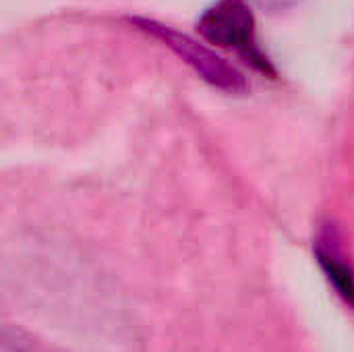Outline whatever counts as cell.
Listing matches in <instances>:
<instances>
[{"instance_id":"6da1fadb","label":"cell","mask_w":354,"mask_h":352,"mask_svg":"<svg viewBox=\"0 0 354 352\" xmlns=\"http://www.w3.org/2000/svg\"><path fill=\"white\" fill-rule=\"evenodd\" d=\"M199 33L226 50H234L243 60L263 75H276V68L261 48L255 29V17L247 0H216L199 17Z\"/></svg>"},{"instance_id":"7a4b0ae2","label":"cell","mask_w":354,"mask_h":352,"mask_svg":"<svg viewBox=\"0 0 354 352\" xmlns=\"http://www.w3.org/2000/svg\"><path fill=\"white\" fill-rule=\"evenodd\" d=\"M133 21H135V25L141 31L151 33L153 37L162 39L166 46H170L176 54H180L214 87L224 89V91H230V93H241V91L247 89L245 77L234 66H230L228 62H224L222 58H218L214 52H209L207 48H203L201 44H197L195 39H191L189 35H185V33L168 27V25L149 21V19H139L137 17Z\"/></svg>"},{"instance_id":"3957f363","label":"cell","mask_w":354,"mask_h":352,"mask_svg":"<svg viewBox=\"0 0 354 352\" xmlns=\"http://www.w3.org/2000/svg\"><path fill=\"white\" fill-rule=\"evenodd\" d=\"M313 253L330 286L338 293V297L346 305L354 307V270L342 251V243L332 224L319 228L313 245Z\"/></svg>"},{"instance_id":"277c9868","label":"cell","mask_w":354,"mask_h":352,"mask_svg":"<svg viewBox=\"0 0 354 352\" xmlns=\"http://www.w3.org/2000/svg\"><path fill=\"white\" fill-rule=\"evenodd\" d=\"M2 352H25L21 346H10V340L8 336H4V342H2Z\"/></svg>"}]
</instances>
